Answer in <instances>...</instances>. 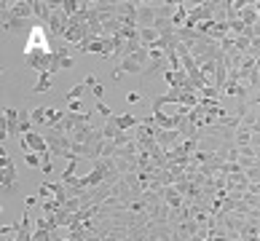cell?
I'll use <instances>...</instances> for the list:
<instances>
[{"label": "cell", "instance_id": "cell-1", "mask_svg": "<svg viewBox=\"0 0 260 241\" xmlns=\"http://www.w3.org/2000/svg\"><path fill=\"white\" fill-rule=\"evenodd\" d=\"M148 62H150V48H145V46H142L140 51H134V54H129V56H123V59H121L118 64H115L113 81H118L123 73L142 75V73H145V67H148Z\"/></svg>", "mask_w": 260, "mask_h": 241}, {"label": "cell", "instance_id": "cell-2", "mask_svg": "<svg viewBox=\"0 0 260 241\" xmlns=\"http://www.w3.org/2000/svg\"><path fill=\"white\" fill-rule=\"evenodd\" d=\"M43 134V140H46V145H49V150H51V156H62L64 161H70V158H75L73 156V142H70V137H67L64 131H59L56 126H49V129H43L41 131Z\"/></svg>", "mask_w": 260, "mask_h": 241}, {"label": "cell", "instance_id": "cell-3", "mask_svg": "<svg viewBox=\"0 0 260 241\" xmlns=\"http://www.w3.org/2000/svg\"><path fill=\"white\" fill-rule=\"evenodd\" d=\"M16 182V166H14V158L8 156L6 148H0V188H3L6 193L14 188Z\"/></svg>", "mask_w": 260, "mask_h": 241}, {"label": "cell", "instance_id": "cell-4", "mask_svg": "<svg viewBox=\"0 0 260 241\" xmlns=\"http://www.w3.org/2000/svg\"><path fill=\"white\" fill-rule=\"evenodd\" d=\"M19 113L22 110H16V108H3V121H0V137H3V142L22 134V129H19Z\"/></svg>", "mask_w": 260, "mask_h": 241}, {"label": "cell", "instance_id": "cell-5", "mask_svg": "<svg viewBox=\"0 0 260 241\" xmlns=\"http://www.w3.org/2000/svg\"><path fill=\"white\" fill-rule=\"evenodd\" d=\"M24 62L32 67V70L41 75V73H49V64H51V51L46 48H35V51H24Z\"/></svg>", "mask_w": 260, "mask_h": 241}, {"label": "cell", "instance_id": "cell-6", "mask_svg": "<svg viewBox=\"0 0 260 241\" xmlns=\"http://www.w3.org/2000/svg\"><path fill=\"white\" fill-rule=\"evenodd\" d=\"M62 118H64V113L54 110V108H35L32 110V123H35V126H43V129L56 126Z\"/></svg>", "mask_w": 260, "mask_h": 241}, {"label": "cell", "instance_id": "cell-7", "mask_svg": "<svg viewBox=\"0 0 260 241\" xmlns=\"http://www.w3.org/2000/svg\"><path fill=\"white\" fill-rule=\"evenodd\" d=\"M182 140H185V137H182L180 131H175V129H156V142H158V148L167 150V153L175 150Z\"/></svg>", "mask_w": 260, "mask_h": 241}, {"label": "cell", "instance_id": "cell-8", "mask_svg": "<svg viewBox=\"0 0 260 241\" xmlns=\"http://www.w3.org/2000/svg\"><path fill=\"white\" fill-rule=\"evenodd\" d=\"M19 142H22V148H27L30 153H38V156H46V153H51L41 131H30V134H24V137L19 140Z\"/></svg>", "mask_w": 260, "mask_h": 241}, {"label": "cell", "instance_id": "cell-9", "mask_svg": "<svg viewBox=\"0 0 260 241\" xmlns=\"http://www.w3.org/2000/svg\"><path fill=\"white\" fill-rule=\"evenodd\" d=\"M32 14H35L38 22L46 27L51 22V16H54V3L51 0H32Z\"/></svg>", "mask_w": 260, "mask_h": 241}, {"label": "cell", "instance_id": "cell-10", "mask_svg": "<svg viewBox=\"0 0 260 241\" xmlns=\"http://www.w3.org/2000/svg\"><path fill=\"white\" fill-rule=\"evenodd\" d=\"M156 24V3H140V11H137V27L145 30V27Z\"/></svg>", "mask_w": 260, "mask_h": 241}, {"label": "cell", "instance_id": "cell-11", "mask_svg": "<svg viewBox=\"0 0 260 241\" xmlns=\"http://www.w3.org/2000/svg\"><path fill=\"white\" fill-rule=\"evenodd\" d=\"M113 121H115V126H118L121 131H134L140 126V118L137 115H132V113H121V115H113Z\"/></svg>", "mask_w": 260, "mask_h": 241}, {"label": "cell", "instance_id": "cell-12", "mask_svg": "<svg viewBox=\"0 0 260 241\" xmlns=\"http://www.w3.org/2000/svg\"><path fill=\"white\" fill-rule=\"evenodd\" d=\"M239 19H242V24H247V27H255L257 22H260V16H257V6L255 3H247L242 11H239Z\"/></svg>", "mask_w": 260, "mask_h": 241}, {"label": "cell", "instance_id": "cell-13", "mask_svg": "<svg viewBox=\"0 0 260 241\" xmlns=\"http://www.w3.org/2000/svg\"><path fill=\"white\" fill-rule=\"evenodd\" d=\"M140 41H142V46H145V48H153V46L161 41V35H158L156 27H145V30H140Z\"/></svg>", "mask_w": 260, "mask_h": 241}, {"label": "cell", "instance_id": "cell-14", "mask_svg": "<svg viewBox=\"0 0 260 241\" xmlns=\"http://www.w3.org/2000/svg\"><path fill=\"white\" fill-rule=\"evenodd\" d=\"M118 134H121V129L115 126V121H113V118H108V121L102 123V137L108 140V142H110V140H115Z\"/></svg>", "mask_w": 260, "mask_h": 241}, {"label": "cell", "instance_id": "cell-15", "mask_svg": "<svg viewBox=\"0 0 260 241\" xmlns=\"http://www.w3.org/2000/svg\"><path fill=\"white\" fill-rule=\"evenodd\" d=\"M51 89V73H41V75H38V83H35V94H46V91H49Z\"/></svg>", "mask_w": 260, "mask_h": 241}, {"label": "cell", "instance_id": "cell-16", "mask_svg": "<svg viewBox=\"0 0 260 241\" xmlns=\"http://www.w3.org/2000/svg\"><path fill=\"white\" fill-rule=\"evenodd\" d=\"M19 225H22V220H16V223H8V225H3V228H0V238H16V233H19Z\"/></svg>", "mask_w": 260, "mask_h": 241}, {"label": "cell", "instance_id": "cell-17", "mask_svg": "<svg viewBox=\"0 0 260 241\" xmlns=\"http://www.w3.org/2000/svg\"><path fill=\"white\" fill-rule=\"evenodd\" d=\"M86 89H89V86H86V83H78V86H73V89L64 94V102H78L81 96H83V91H86Z\"/></svg>", "mask_w": 260, "mask_h": 241}, {"label": "cell", "instance_id": "cell-18", "mask_svg": "<svg viewBox=\"0 0 260 241\" xmlns=\"http://www.w3.org/2000/svg\"><path fill=\"white\" fill-rule=\"evenodd\" d=\"M234 142L239 145V148H244V145H249V142H252V131H247V129H239Z\"/></svg>", "mask_w": 260, "mask_h": 241}, {"label": "cell", "instance_id": "cell-19", "mask_svg": "<svg viewBox=\"0 0 260 241\" xmlns=\"http://www.w3.org/2000/svg\"><path fill=\"white\" fill-rule=\"evenodd\" d=\"M24 163H27V166H32V169H41V166H43V158L38 156V153H27Z\"/></svg>", "mask_w": 260, "mask_h": 241}, {"label": "cell", "instance_id": "cell-20", "mask_svg": "<svg viewBox=\"0 0 260 241\" xmlns=\"http://www.w3.org/2000/svg\"><path fill=\"white\" fill-rule=\"evenodd\" d=\"M97 113H100V115H105V118H113V110H110L105 102H97Z\"/></svg>", "mask_w": 260, "mask_h": 241}, {"label": "cell", "instance_id": "cell-21", "mask_svg": "<svg viewBox=\"0 0 260 241\" xmlns=\"http://www.w3.org/2000/svg\"><path fill=\"white\" fill-rule=\"evenodd\" d=\"M67 113H81V99L78 102H67Z\"/></svg>", "mask_w": 260, "mask_h": 241}, {"label": "cell", "instance_id": "cell-22", "mask_svg": "<svg viewBox=\"0 0 260 241\" xmlns=\"http://www.w3.org/2000/svg\"><path fill=\"white\" fill-rule=\"evenodd\" d=\"M91 94L97 96V102H102V94H105V89H102V86L97 83V86H94V89H91Z\"/></svg>", "mask_w": 260, "mask_h": 241}, {"label": "cell", "instance_id": "cell-23", "mask_svg": "<svg viewBox=\"0 0 260 241\" xmlns=\"http://www.w3.org/2000/svg\"><path fill=\"white\" fill-rule=\"evenodd\" d=\"M126 102H129V105L140 102V94H137V91H129V94H126Z\"/></svg>", "mask_w": 260, "mask_h": 241}, {"label": "cell", "instance_id": "cell-24", "mask_svg": "<svg viewBox=\"0 0 260 241\" xmlns=\"http://www.w3.org/2000/svg\"><path fill=\"white\" fill-rule=\"evenodd\" d=\"M83 83H86V86H89V89H94V86H97V78H94V75H89V78H86Z\"/></svg>", "mask_w": 260, "mask_h": 241}, {"label": "cell", "instance_id": "cell-25", "mask_svg": "<svg viewBox=\"0 0 260 241\" xmlns=\"http://www.w3.org/2000/svg\"><path fill=\"white\" fill-rule=\"evenodd\" d=\"M255 6H257V16H260V0H255Z\"/></svg>", "mask_w": 260, "mask_h": 241}, {"label": "cell", "instance_id": "cell-26", "mask_svg": "<svg viewBox=\"0 0 260 241\" xmlns=\"http://www.w3.org/2000/svg\"><path fill=\"white\" fill-rule=\"evenodd\" d=\"M257 73H260V67H257Z\"/></svg>", "mask_w": 260, "mask_h": 241}]
</instances>
